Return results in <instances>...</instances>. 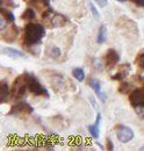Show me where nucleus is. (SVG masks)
<instances>
[{
    "mask_svg": "<svg viewBox=\"0 0 144 151\" xmlns=\"http://www.w3.org/2000/svg\"><path fill=\"white\" fill-rule=\"evenodd\" d=\"M45 35L44 27L38 23H29L24 28V36H23V43L28 47L38 44L42 38Z\"/></svg>",
    "mask_w": 144,
    "mask_h": 151,
    "instance_id": "f257e3e1",
    "label": "nucleus"
},
{
    "mask_svg": "<svg viewBox=\"0 0 144 151\" xmlns=\"http://www.w3.org/2000/svg\"><path fill=\"white\" fill-rule=\"evenodd\" d=\"M117 27L121 30L122 35H125L126 37L132 38V35H135L137 37L138 29H137L136 22L131 21L130 19H128V18H121V19L117 21Z\"/></svg>",
    "mask_w": 144,
    "mask_h": 151,
    "instance_id": "f03ea898",
    "label": "nucleus"
},
{
    "mask_svg": "<svg viewBox=\"0 0 144 151\" xmlns=\"http://www.w3.org/2000/svg\"><path fill=\"white\" fill-rule=\"evenodd\" d=\"M27 78H28V73H23L22 76H19L18 78L14 80L13 86H12V96L13 98H20L24 94L27 88Z\"/></svg>",
    "mask_w": 144,
    "mask_h": 151,
    "instance_id": "7ed1b4c3",
    "label": "nucleus"
},
{
    "mask_svg": "<svg viewBox=\"0 0 144 151\" xmlns=\"http://www.w3.org/2000/svg\"><path fill=\"white\" fill-rule=\"evenodd\" d=\"M27 88L34 95L49 96V92L45 90V87H43L40 84V81H37V79L32 75H28V78H27Z\"/></svg>",
    "mask_w": 144,
    "mask_h": 151,
    "instance_id": "20e7f679",
    "label": "nucleus"
},
{
    "mask_svg": "<svg viewBox=\"0 0 144 151\" xmlns=\"http://www.w3.org/2000/svg\"><path fill=\"white\" fill-rule=\"evenodd\" d=\"M115 134L117 139L121 143H128L134 138V132L131 128L127 127V126H117L115 128Z\"/></svg>",
    "mask_w": 144,
    "mask_h": 151,
    "instance_id": "39448f33",
    "label": "nucleus"
},
{
    "mask_svg": "<svg viewBox=\"0 0 144 151\" xmlns=\"http://www.w3.org/2000/svg\"><path fill=\"white\" fill-rule=\"evenodd\" d=\"M129 101L132 107H144V88H136L129 94Z\"/></svg>",
    "mask_w": 144,
    "mask_h": 151,
    "instance_id": "423d86ee",
    "label": "nucleus"
},
{
    "mask_svg": "<svg viewBox=\"0 0 144 151\" xmlns=\"http://www.w3.org/2000/svg\"><path fill=\"white\" fill-rule=\"evenodd\" d=\"M33 113V107L30 105H28L27 102H19L18 105L13 106L12 109L9 111L11 115H26V114Z\"/></svg>",
    "mask_w": 144,
    "mask_h": 151,
    "instance_id": "0eeeda50",
    "label": "nucleus"
},
{
    "mask_svg": "<svg viewBox=\"0 0 144 151\" xmlns=\"http://www.w3.org/2000/svg\"><path fill=\"white\" fill-rule=\"evenodd\" d=\"M120 60V56L119 54L114 50V49H108L106 55H105V65L107 69H113L117 62Z\"/></svg>",
    "mask_w": 144,
    "mask_h": 151,
    "instance_id": "6e6552de",
    "label": "nucleus"
},
{
    "mask_svg": "<svg viewBox=\"0 0 144 151\" xmlns=\"http://www.w3.org/2000/svg\"><path fill=\"white\" fill-rule=\"evenodd\" d=\"M87 84H89L90 87H92V88L95 91V93H96V95L101 99V101L105 102V101H106V95L101 92V84H100V81H99L98 79H93V78H91Z\"/></svg>",
    "mask_w": 144,
    "mask_h": 151,
    "instance_id": "1a4fd4ad",
    "label": "nucleus"
},
{
    "mask_svg": "<svg viewBox=\"0 0 144 151\" xmlns=\"http://www.w3.org/2000/svg\"><path fill=\"white\" fill-rule=\"evenodd\" d=\"M131 70V66H130V64H123V65H120V68H119V71H117V73L116 75H114L112 77V79L113 80H125V78H126L127 76L129 75V71Z\"/></svg>",
    "mask_w": 144,
    "mask_h": 151,
    "instance_id": "9d476101",
    "label": "nucleus"
},
{
    "mask_svg": "<svg viewBox=\"0 0 144 151\" xmlns=\"http://www.w3.org/2000/svg\"><path fill=\"white\" fill-rule=\"evenodd\" d=\"M2 54L6 55V56L11 57V58H14V59H15V58H23V57H26L23 52H21L18 49L11 48V47H5V48H2Z\"/></svg>",
    "mask_w": 144,
    "mask_h": 151,
    "instance_id": "9b49d317",
    "label": "nucleus"
},
{
    "mask_svg": "<svg viewBox=\"0 0 144 151\" xmlns=\"http://www.w3.org/2000/svg\"><path fill=\"white\" fill-rule=\"evenodd\" d=\"M50 22H51L53 27H63L66 24L68 18L64 17L63 14H54L50 19Z\"/></svg>",
    "mask_w": 144,
    "mask_h": 151,
    "instance_id": "f8f14e48",
    "label": "nucleus"
},
{
    "mask_svg": "<svg viewBox=\"0 0 144 151\" xmlns=\"http://www.w3.org/2000/svg\"><path fill=\"white\" fill-rule=\"evenodd\" d=\"M9 95V88H8V85L6 81H1L0 84V102H6L7 101V98Z\"/></svg>",
    "mask_w": 144,
    "mask_h": 151,
    "instance_id": "ddd939ff",
    "label": "nucleus"
},
{
    "mask_svg": "<svg viewBox=\"0 0 144 151\" xmlns=\"http://www.w3.org/2000/svg\"><path fill=\"white\" fill-rule=\"evenodd\" d=\"M106 40H107V28H106V26L102 24V26L99 28V32H98L96 43H98V44H102Z\"/></svg>",
    "mask_w": 144,
    "mask_h": 151,
    "instance_id": "4468645a",
    "label": "nucleus"
},
{
    "mask_svg": "<svg viewBox=\"0 0 144 151\" xmlns=\"http://www.w3.org/2000/svg\"><path fill=\"white\" fill-rule=\"evenodd\" d=\"M17 35H18V28L15 27V26H13L12 27V30H8L7 33H5L4 34V40L5 41H14L15 37H17Z\"/></svg>",
    "mask_w": 144,
    "mask_h": 151,
    "instance_id": "2eb2a0df",
    "label": "nucleus"
},
{
    "mask_svg": "<svg viewBox=\"0 0 144 151\" xmlns=\"http://www.w3.org/2000/svg\"><path fill=\"white\" fill-rule=\"evenodd\" d=\"M72 75H73V77L77 79V81H79V83H81V81L85 79V72H84V70L80 69V68H76V69H73Z\"/></svg>",
    "mask_w": 144,
    "mask_h": 151,
    "instance_id": "dca6fc26",
    "label": "nucleus"
},
{
    "mask_svg": "<svg viewBox=\"0 0 144 151\" xmlns=\"http://www.w3.org/2000/svg\"><path fill=\"white\" fill-rule=\"evenodd\" d=\"M21 18L23 20H27V21H30V20H34L35 19V12L32 9V8H27L23 14L21 15Z\"/></svg>",
    "mask_w": 144,
    "mask_h": 151,
    "instance_id": "f3484780",
    "label": "nucleus"
},
{
    "mask_svg": "<svg viewBox=\"0 0 144 151\" xmlns=\"http://www.w3.org/2000/svg\"><path fill=\"white\" fill-rule=\"evenodd\" d=\"M1 15H2L5 19L7 20L8 22H12V23H14V21H15V17H14V14H13L12 12H9V11H6V9L1 8Z\"/></svg>",
    "mask_w": 144,
    "mask_h": 151,
    "instance_id": "a211bd4d",
    "label": "nucleus"
},
{
    "mask_svg": "<svg viewBox=\"0 0 144 151\" xmlns=\"http://www.w3.org/2000/svg\"><path fill=\"white\" fill-rule=\"evenodd\" d=\"M87 129H89L90 134L92 135V137H94V138H99V136H100L99 126H96V124H91V126L87 127Z\"/></svg>",
    "mask_w": 144,
    "mask_h": 151,
    "instance_id": "6ab92c4d",
    "label": "nucleus"
},
{
    "mask_svg": "<svg viewBox=\"0 0 144 151\" xmlns=\"http://www.w3.org/2000/svg\"><path fill=\"white\" fill-rule=\"evenodd\" d=\"M135 64L137 65V68H138L140 70L144 71V54H140L138 56L136 57Z\"/></svg>",
    "mask_w": 144,
    "mask_h": 151,
    "instance_id": "aec40b11",
    "label": "nucleus"
},
{
    "mask_svg": "<svg viewBox=\"0 0 144 151\" xmlns=\"http://www.w3.org/2000/svg\"><path fill=\"white\" fill-rule=\"evenodd\" d=\"M129 90H130V84L125 81V80H122V83H121V85H120V87H119V92L126 94V93L129 92Z\"/></svg>",
    "mask_w": 144,
    "mask_h": 151,
    "instance_id": "412c9836",
    "label": "nucleus"
},
{
    "mask_svg": "<svg viewBox=\"0 0 144 151\" xmlns=\"http://www.w3.org/2000/svg\"><path fill=\"white\" fill-rule=\"evenodd\" d=\"M49 55H50V57H53V58H58V57L60 56V50H59V48L53 47V48L50 49V51H49Z\"/></svg>",
    "mask_w": 144,
    "mask_h": 151,
    "instance_id": "4be33fe9",
    "label": "nucleus"
},
{
    "mask_svg": "<svg viewBox=\"0 0 144 151\" xmlns=\"http://www.w3.org/2000/svg\"><path fill=\"white\" fill-rule=\"evenodd\" d=\"M89 7H90L91 12H92V14H93V17L95 18V19H99V12H98V9L94 7V5L92 4V2H89Z\"/></svg>",
    "mask_w": 144,
    "mask_h": 151,
    "instance_id": "5701e85b",
    "label": "nucleus"
},
{
    "mask_svg": "<svg viewBox=\"0 0 144 151\" xmlns=\"http://www.w3.org/2000/svg\"><path fill=\"white\" fill-rule=\"evenodd\" d=\"M135 108V112H136V114L141 117V119H144V107H142V106H140V107H134Z\"/></svg>",
    "mask_w": 144,
    "mask_h": 151,
    "instance_id": "b1692460",
    "label": "nucleus"
},
{
    "mask_svg": "<svg viewBox=\"0 0 144 151\" xmlns=\"http://www.w3.org/2000/svg\"><path fill=\"white\" fill-rule=\"evenodd\" d=\"M94 1H95L100 7H106V6L108 5L107 0H94Z\"/></svg>",
    "mask_w": 144,
    "mask_h": 151,
    "instance_id": "393cba45",
    "label": "nucleus"
},
{
    "mask_svg": "<svg viewBox=\"0 0 144 151\" xmlns=\"http://www.w3.org/2000/svg\"><path fill=\"white\" fill-rule=\"evenodd\" d=\"M106 149L109 150V151L114 150V145H113V143H112V141H110V139H107V147H106Z\"/></svg>",
    "mask_w": 144,
    "mask_h": 151,
    "instance_id": "a878e982",
    "label": "nucleus"
},
{
    "mask_svg": "<svg viewBox=\"0 0 144 151\" xmlns=\"http://www.w3.org/2000/svg\"><path fill=\"white\" fill-rule=\"evenodd\" d=\"M90 101L92 102V105H93V107H94L95 109H98V108H99V106H98V104L94 101V98H93V96H90Z\"/></svg>",
    "mask_w": 144,
    "mask_h": 151,
    "instance_id": "bb28decb",
    "label": "nucleus"
},
{
    "mask_svg": "<svg viewBox=\"0 0 144 151\" xmlns=\"http://www.w3.org/2000/svg\"><path fill=\"white\" fill-rule=\"evenodd\" d=\"M138 7H143L144 8V0H136V2H135Z\"/></svg>",
    "mask_w": 144,
    "mask_h": 151,
    "instance_id": "cd10ccee",
    "label": "nucleus"
},
{
    "mask_svg": "<svg viewBox=\"0 0 144 151\" xmlns=\"http://www.w3.org/2000/svg\"><path fill=\"white\" fill-rule=\"evenodd\" d=\"M117 1H120V2H125L126 0H117Z\"/></svg>",
    "mask_w": 144,
    "mask_h": 151,
    "instance_id": "c85d7f7f",
    "label": "nucleus"
},
{
    "mask_svg": "<svg viewBox=\"0 0 144 151\" xmlns=\"http://www.w3.org/2000/svg\"><path fill=\"white\" fill-rule=\"evenodd\" d=\"M140 150H141V151H144V147H142V148H141Z\"/></svg>",
    "mask_w": 144,
    "mask_h": 151,
    "instance_id": "c756f323",
    "label": "nucleus"
},
{
    "mask_svg": "<svg viewBox=\"0 0 144 151\" xmlns=\"http://www.w3.org/2000/svg\"><path fill=\"white\" fill-rule=\"evenodd\" d=\"M131 1H134V2H136V0H131Z\"/></svg>",
    "mask_w": 144,
    "mask_h": 151,
    "instance_id": "7c9ffc66",
    "label": "nucleus"
}]
</instances>
